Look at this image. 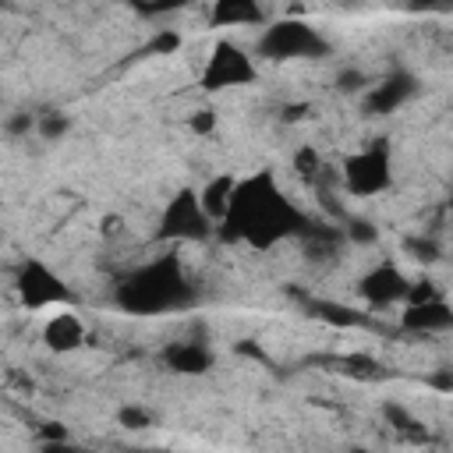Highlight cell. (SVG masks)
Returning <instances> with one entry per match:
<instances>
[{
  "label": "cell",
  "mask_w": 453,
  "mask_h": 453,
  "mask_svg": "<svg viewBox=\"0 0 453 453\" xmlns=\"http://www.w3.org/2000/svg\"><path fill=\"white\" fill-rule=\"evenodd\" d=\"M308 230H311L308 216L290 205V198L280 191L269 170L237 180L230 205L216 223V234L223 241L251 244V248H273L287 237H304Z\"/></svg>",
  "instance_id": "cell-1"
},
{
  "label": "cell",
  "mask_w": 453,
  "mask_h": 453,
  "mask_svg": "<svg viewBox=\"0 0 453 453\" xmlns=\"http://www.w3.org/2000/svg\"><path fill=\"white\" fill-rule=\"evenodd\" d=\"M188 297H191V287L184 280V269L170 255L134 269L117 290V304L127 311H138V315H156V311L177 308Z\"/></svg>",
  "instance_id": "cell-2"
},
{
  "label": "cell",
  "mask_w": 453,
  "mask_h": 453,
  "mask_svg": "<svg viewBox=\"0 0 453 453\" xmlns=\"http://www.w3.org/2000/svg\"><path fill=\"white\" fill-rule=\"evenodd\" d=\"M14 290H18V301L28 311H60V308H71L74 304V290L42 258H25L18 265Z\"/></svg>",
  "instance_id": "cell-3"
},
{
  "label": "cell",
  "mask_w": 453,
  "mask_h": 453,
  "mask_svg": "<svg viewBox=\"0 0 453 453\" xmlns=\"http://www.w3.org/2000/svg\"><path fill=\"white\" fill-rule=\"evenodd\" d=\"M258 57L269 60H294V57H326L329 42L319 35V28H311L308 21L297 18H283L276 25H265L258 42H255Z\"/></svg>",
  "instance_id": "cell-4"
},
{
  "label": "cell",
  "mask_w": 453,
  "mask_h": 453,
  "mask_svg": "<svg viewBox=\"0 0 453 453\" xmlns=\"http://www.w3.org/2000/svg\"><path fill=\"white\" fill-rule=\"evenodd\" d=\"M340 184L347 195H357V198H368V195H379L389 188L393 180V170H389V145L386 142H375V145H365L357 152H350L343 163H340Z\"/></svg>",
  "instance_id": "cell-5"
},
{
  "label": "cell",
  "mask_w": 453,
  "mask_h": 453,
  "mask_svg": "<svg viewBox=\"0 0 453 453\" xmlns=\"http://www.w3.org/2000/svg\"><path fill=\"white\" fill-rule=\"evenodd\" d=\"M258 74L255 57L237 46L234 39H219L212 46V53L205 57V67L198 74V85L205 92H219V88H237V85H251Z\"/></svg>",
  "instance_id": "cell-6"
},
{
  "label": "cell",
  "mask_w": 453,
  "mask_h": 453,
  "mask_svg": "<svg viewBox=\"0 0 453 453\" xmlns=\"http://www.w3.org/2000/svg\"><path fill=\"white\" fill-rule=\"evenodd\" d=\"M209 234H212V219L202 212L198 191H195V188H180V191L166 202V209H163V216H159L156 237H159V241H205Z\"/></svg>",
  "instance_id": "cell-7"
},
{
  "label": "cell",
  "mask_w": 453,
  "mask_h": 453,
  "mask_svg": "<svg viewBox=\"0 0 453 453\" xmlns=\"http://www.w3.org/2000/svg\"><path fill=\"white\" fill-rule=\"evenodd\" d=\"M361 297L372 304V308H393V304H403L407 301V290H411V280L393 265V262H379L375 269H368L357 283Z\"/></svg>",
  "instance_id": "cell-8"
},
{
  "label": "cell",
  "mask_w": 453,
  "mask_h": 453,
  "mask_svg": "<svg viewBox=\"0 0 453 453\" xmlns=\"http://www.w3.org/2000/svg\"><path fill=\"white\" fill-rule=\"evenodd\" d=\"M85 322L71 311V308H60V311H50L46 326H42V343L53 350V354H74L81 343H85Z\"/></svg>",
  "instance_id": "cell-9"
},
{
  "label": "cell",
  "mask_w": 453,
  "mask_h": 453,
  "mask_svg": "<svg viewBox=\"0 0 453 453\" xmlns=\"http://www.w3.org/2000/svg\"><path fill=\"white\" fill-rule=\"evenodd\" d=\"M400 326L407 333H446L453 326V311L442 297H432V301H421V304H403Z\"/></svg>",
  "instance_id": "cell-10"
},
{
  "label": "cell",
  "mask_w": 453,
  "mask_h": 453,
  "mask_svg": "<svg viewBox=\"0 0 453 453\" xmlns=\"http://www.w3.org/2000/svg\"><path fill=\"white\" fill-rule=\"evenodd\" d=\"M418 92V81L411 78V74H389L386 81H379V85H372L368 88V99H365V106L372 110V113H393L396 106H403L411 96Z\"/></svg>",
  "instance_id": "cell-11"
},
{
  "label": "cell",
  "mask_w": 453,
  "mask_h": 453,
  "mask_svg": "<svg viewBox=\"0 0 453 453\" xmlns=\"http://www.w3.org/2000/svg\"><path fill=\"white\" fill-rule=\"evenodd\" d=\"M209 21L216 28H241V25H262L265 11L255 0H216L209 11Z\"/></svg>",
  "instance_id": "cell-12"
},
{
  "label": "cell",
  "mask_w": 453,
  "mask_h": 453,
  "mask_svg": "<svg viewBox=\"0 0 453 453\" xmlns=\"http://www.w3.org/2000/svg\"><path fill=\"white\" fill-rule=\"evenodd\" d=\"M163 361H166L173 372H180V375H198V372H205V368L212 365V354H209L202 343L180 340V343H170V347H166Z\"/></svg>",
  "instance_id": "cell-13"
},
{
  "label": "cell",
  "mask_w": 453,
  "mask_h": 453,
  "mask_svg": "<svg viewBox=\"0 0 453 453\" xmlns=\"http://www.w3.org/2000/svg\"><path fill=\"white\" fill-rule=\"evenodd\" d=\"M234 184H237V177H230V173H219V177H212V180L202 184L198 205H202V212L212 219V226L223 219V212H226V205H230V195H234Z\"/></svg>",
  "instance_id": "cell-14"
},
{
  "label": "cell",
  "mask_w": 453,
  "mask_h": 453,
  "mask_svg": "<svg viewBox=\"0 0 453 453\" xmlns=\"http://www.w3.org/2000/svg\"><path fill=\"white\" fill-rule=\"evenodd\" d=\"M67 127H71V117H67V113H35V134H39L42 142L64 138Z\"/></svg>",
  "instance_id": "cell-15"
},
{
  "label": "cell",
  "mask_w": 453,
  "mask_h": 453,
  "mask_svg": "<svg viewBox=\"0 0 453 453\" xmlns=\"http://www.w3.org/2000/svg\"><path fill=\"white\" fill-rule=\"evenodd\" d=\"M294 170H297L304 180H311V184H319V180L326 177V166H322V159H319V152H315L311 145H304V149L294 156Z\"/></svg>",
  "instance_id": "cell-16"
},
{
  "label": "cell",
  "mask_w": 453,
  "mask_h": 453,
  "mask_svg": "<svg viewBox=\"0 0 453 453\" xmlns=\"http://www.w3.org/2000/svg\"><path fill=\"white\" fill-rule=\"evenodd\" d=\"M117 425L127 428V432H142V428L152 425V414H149V407H142V403H124V407L117 411Z\"/></svg>",
  "instance_id": "cell-17"
},
{
  "label": "cell",
  "mask_w": 453,
  "mask_h": 453,
  "mask_svg": "<svg viewBox=\"0 0 453 453\" xmlns=\"http://www.w3.org/2000/svg\"><path fill=\"white\" fill-rule=\"evenodd\" d=\"M180 46V35L173 32V28H159L156 35H152V42H149V53H159V57H170L173 50Z\"/></svg>",
  "instance_id": "cell-18"
},
{
  "label": "cell",
  "mask_w": 453,
  "mask_h": 453,
  "mask_svg": "<svg viewBox=\"0 0 453 453\" xmlns=\"http://www.w3.org/2000/svg\"><path fill=\"white\" fill-rule=\"evenodd\" d=\"M407 251H414L411 258H418V262H435V258H439V248H435L432 237H414V241H407Z\"/></svg>",
  "instance_id": "cell-19"
},
{
  "label": "cell",
  "mask_w": 453,
  "mask_h": 453,
  "mask_svg": "<svg viewBox=\"0 0 453 453\" xmlns=\"http://www.w3.org/2000/svg\"><path fill=\"white\" fill-rule=\"evenodd\" d=\"M336 85H340L343 92H361V88H368V74L357 71V67H347V71H340Z\"/></svg>",
  "instance_id": "cell-20"
},
{
  "label": "cell",
  "mask_w": 453,
  "mask_h": 453,
  "mask_svg": "<svg viewBox=\"0 0 453 453\" xmlns=\"http://www.w3.org/2000/svg\"><path fill=\"white\" fill-rule=\"evenodd\" d=\"M7 131H11V134H28V131H35V113H14V117L7 120Z\"/></svg>",
  "instance_id": "cell-21"
},
{
  "label": "cell",
  "mask_w": 453,
  "mask_h": 453,
  "mask_svg": "<svg viewBox=\"0 0 453 453\" xmlns=\"http://www.w3.org/2000/svg\"><path fill=\"white\" fill-rule=\"evenodd\" d=\"M212 127H216V113H212V110H195V117H191V131L209 134Z\"/></svg>",
  "instance_id": "cell-22"
},
{
  "label": "cell",
  "mask_w": 453,
  "mask_h": 453,
  "mask_svg": "<svg viewBox=\"0 0 453 453\" xmlns=\"http://www.w3.org/2000/svg\"><path fill=\"white\" fill-rule=\"evenodd\" d=\"M350 237H354V241H372L375 230H372L368 223H350Z\"/></svg>",
  "instance_id": "cell-23"
},
{
  "label": "cell",
  "mask_w": 453,
  "mask_h": 453,
  "mask_svg": "<svg viewBox=\"0 0 453 453\" xmlns=\"http://www.w3.org/2000/svg\"><path fill=\"white\" fill-rule=\"evenodd\" d=\"M39 453H78V449H74L71 442H46Z\"/></svg>",
  "instance_id": "cell-24"
},
{
  "label": "cell",
  "mask_w": 453,
  "mask_h": 453,
  "mask_svg": "<svg viewBox=\"0 0 453 453\" xmlns=\"http://www.w3.org/2000/svg\"><path fill=\"white\" fill-rule=\"evenodd\" d=\"M120 226H124L120 216H106V219H103V234H120Z\"/></svg>",
  "instance_id": "cell-25"
},
{
  "label": "cell",
  "mask_w": 453,
  "mask_h": 453,
  "mask_svg": "<svg viewBox=\"0 0 453 453\" xmlns=\"http://www.w3.org/2000/svg\"><path fill=\"white\" fill-rule=\"evenodd\" d=\"M347 453H368V449H361V446H357V449H347Z\"/></svg>",
  "instance_id": "cell-26"
}]
</instances>
